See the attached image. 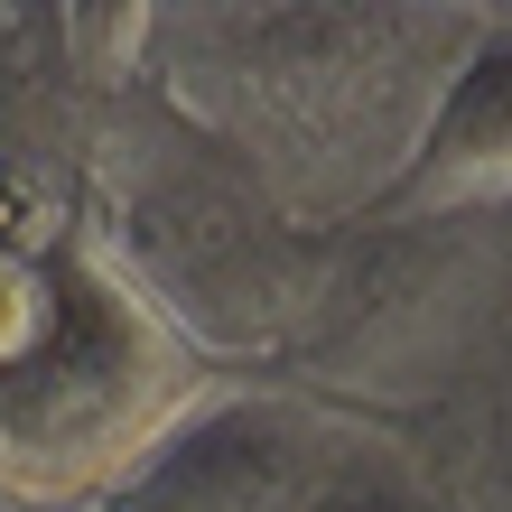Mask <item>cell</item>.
<instances>
[{
    "instance_id": "cell-1",
    "label": "cell",
    "mask_w": 512,
    "mask_h": 512,
    "mask_svg": "<svg viewBox=\"0 0 512 512\" xmlns=\"http://www.w3.org/2000/svg\"><path fill=\"white\" fill-rule=\"evenodd\" d=\"M475 19H410V10H261L215 28L149 38L168 56L177 103L243 149L270 187L308 215H382L410 140L447 94Z\"/></svg>"
},
{
    "instance_id": "cell-2",
    "label": "cell",
    "mask_w": 512,
    "mask_h": 512,
    "mask_svg": "<svg viewBox=\"0 0 512 512\" xmlns=\"http://www.w3.org/2000/svg\"><path fill=\"white\" fill-rule=\"evenodd\" d=\"M196 345L131 270L75 243L0 252V494L103 512L122 475L187 419Z\"/></svg>"
},
{
    "instance_id": "cell-3",
    "label": "cell",
    "mask_w": 512,
    "mask_h": 512,
    "mask_svg": "<svg viewBox=\"0 0 512 512\" xmlns=\"http://www.w3.org/2000/svg\"><path fill=\"white\" fill-rule=\"evenodd\" d=\"M364 438L298 391H205L103 512H317Z\"/></svg>"
},
{
    "instance_id": "cell-4",
    "label": "cell",
    "mask_w": 512,
    "mask_h": 512,
    "mask_svg": "<svg viewBox=\"0 0 512 512\" xmlns=\"http://www.w3.org/2000/svg\"><path fill=\"white\" fill-rule=\"evenodd\" d=\"M512 205V28H475L447 94L410 140V168L391 177L382 224H429V215H485Z\"/></svg>"
},
{
    "instance_id": "cell-5",
    "label": "cell",
    "mask_w": 512,
    "mask_h": 512,
    "mask_svg": "<svg viewBox=\"0 0 512 512\" xmlns=\"http://www.w3.org/2000/svg\"><path fill=\"white\" fill-rule=\"evenodd\" d=\"M317 512H429V503H419L410 475H391V466H373V457H354V466H345V485L326 494Z\"/></svg>"
}]
</instances>
